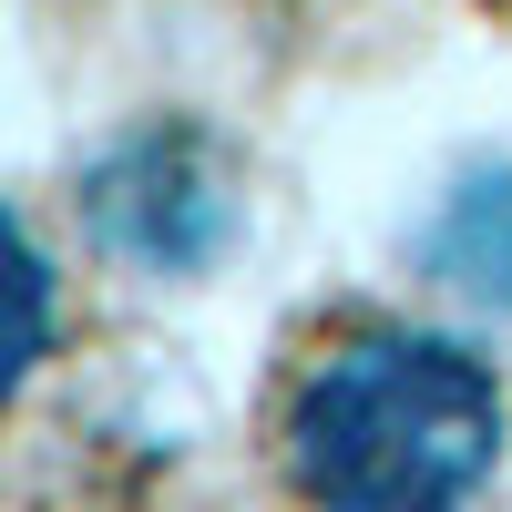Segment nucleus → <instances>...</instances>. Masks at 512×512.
<instances>
[{"instance_id":"obj_3","label":"nucleus","mask_w":512,"mask_h":512,"mask_svg":"<svg viewBox=\"0 0 512 512\" xmlns=\"http://www.w3.org/2000/svg\"><path fill=\"white\" fill-rule=\"evenodd\" d=\"M420 267H431L451 297L512 318V164L451 185V205L431 216V236H420Z\"/></svg>"},{"instance_id":"obj_1","label":"nucleus","mask_w":512,"mask_h":512,"mask_svg":"<svg viewBox=\"0 0 512 512\" xmlns=\"http://www.w3.org/2000/svg\"><path fill=\"white\" fill-rule=\"evenodd\" d=\"M267 451L308 512H461L502 461V390L461 338L349 308L287 359Z\"/></svg>"},{"instance_id":"obj_4","label":"nucleus","mask_w":512,"mask_h":512,"mask_svg":"<svg viewBox=\"0 0 512 512\" xmlns=\"http://www.w3.org/2000/svg\"><path fill=\"white\" fill-rule=\"evenodd\" d=\"M492 11H502V21H512V0H492Z\"/></svg>"},{"instance_id":"obj_2","label":"nucleus","mask_w":512,"mask_h":512,"mask_svg":"<svg viewBox=\"0 0 512 512\" xmlns=\"http://www.w3.org/2000/svg\"><path fill=\"white\" fill-rule=\"evenodd\" d=\"M82 195H93V226L134 256V267L185 277V267H205V256L226 246V185H216V164H205L195 134H134V144H113Z\"/></svg>"}]
</instances>
